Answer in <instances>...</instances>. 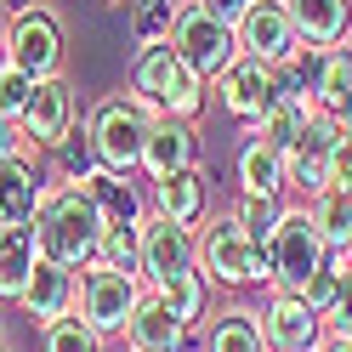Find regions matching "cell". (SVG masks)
<instances>
[{
  "label": "cell",
  "instance_id": "8992f818",
  "mask_svg": "<svg viewBox=\"0 0 352 352\" xmlns=\"http://www.w3.org/2000/svg\"><path fill=\"white\" fill-rule=\"evenodd\" d=\"M148 284L137 273H114V267H102V261H85V273H80V307L74 313L97 329V336H125V324L131 313H137V301H142Z\"/></svg>",
  "mask_w": 352,
  "mask_h": 352
},
{
  "label": "cell",
  "instance_id": "d6986e66",
  "mask_svg": "<svg viewBox=\"0 0 352 352\" xmlns=\"http://www.w3.org/2000/svg\"><path fill=\"white\" fill-rule=\"evenodd\" d=\"M290 23L301 34V46H324L336 52L346 46V29H352V0H284Z\"/></svg>",
  "mask_w": 352,
  "mask_h": 352
},
{
  "label": "cell",
  "instance_id": "e0dca14e",
  "mask_svg": "<svg viewBox=\"0 0 352 352\" xmlns=\"http://www.w3.org/2000/svg\"><path fill=\"white\" fill-rule=\"evenodd\" d=\"M148 210H153V216H170V222H182V228H199L205 210H210V182H205V170L188 165V170L160 176V182L148 188Z\"/></svg>",
  "mask_w": 352,
  "mask_h": 352
},
{
  "label": "cell",
  "instance_id": "836d02e7",
  "mask_svg": "<svg viewBox=\"0 0 352 352\" xmlns=\"http://www.w3.org/2000/svg\"><path fill=\"white\" fill-rule=\"evenodd\" d=\"M324 329L352 341V267H341V290H336V301H329V313H324Z\"/></svg>",
  "mask_w": 352,
  "mask_h": 352
},
{
  "label": "cell",
  "instance_id": "f35d334b",
  "mask_svg": "<svg viewBox=\"0 0 352 352\" xmlns=\"http://www.w3.org/2000/svg\"><path fill=\"white\" fill-rule=\"evenodd\" d=\"M0 12H12V17L17 12H34V0H0Z\"/></svg>",
  "mask_w": 352,
  "mask_h": 352
},
{
  "label": "cell",
  "instance_id": "7bdbcfd3",
  "mask_svg": "<svg viewBox=\"0 0 352 352\" xmlns=\"http://www.w3.org/2000/svg\"><path fill=\"white\" fill-rule=\"evenodd\" d=\"M102 6H120V0H102Z\"/></svg>",
  "mask_w": 352,
  "mask_h": 352
},
{
  "label": "cell",
  "instance_id": "3957f363",
  "mask_svg": "<svg viewBox=\"0 0 352 352\" xmlns=\"http://www.w3.org/2000/svg\"><path fill=\"white\" fill-rule=\"evenodd\" d=\"M261 256H267V290H290V296H301L307 284L329 267V245L313 228L307 205L284 210V222H278V233L267 239V245H261Z\"/></svg>",
  "mask_w": 352,
  "mask_h": 352
},
{
  "label": "cell",
  "instance_id": "d6a6232c",
  "mask_svg": "<svg viewBox=\"0 0 352 352\" xmlns=\"http://www.w3.org/2000/svg\"><path fill=\"white\" fill-rule=\"evenodd\" d=\"M40 336H46V352H102V336H97V329L85 324L80 313H69V318L46 324Z\"/></svg>",
  "mask_w": 352,
  "mask_h": 352
},
{
  "label": "cell",
  "instance_id": "5bb4252c",
  "mask_svg": "<svg viewBox=\"0 0 352 352\" xmlns=\"http://www.w3.org/2000/svg\"><path fill=\"white\" fill-rule=\"evenodd\" d=\"M336 148H341V120L313 114V120H307V131L296 137V148L284 153L290 188L301 193V199H313L318 188H329V160H336Z\"/></svg>",
  "mask_w": 352,
  "mask_h": 352
},
{
  "label": "cell",
  "instance_id": "4316f807",
  "mask_svg": "<svg viewBox=\"0 0 352 352\" xmlns=\"http://www.w3.org/2000/svg\"><path fill=\"white\" fill-rule=\"evenodd\" d=\"M91 199H97V210H102V222H142V193H137V182L131 176H120V170H97L91 182Z\"/></svg>",
  "mask_w": 352,
  "mask_h": 352
},
{
  "label": "cell",
  "instance_id": "ee69618b",
  "mask_svg": "<svg viewBox=\"0 0 352 352\" xmlns=\"http://www.w3.org/2000/svg\"><path fill=\"white\" fill-rule=\"evenodd\" d=\"M0 352H6V346H0Z\"/></svg>",
  "mask_w": 352,
  "mask_h": 352
},
{
  "label": "cell",
  "instance_id": "7a4b0ae2",
  "mask_svg": "<svg viewBox=\"0 0 352 352\" xmlns=\"http://www.w3.org/2000/svg\"><path fill=\"white\" fill-rule=\"evenodd\" d=\"M205 85L188 69L182 57H176V46H142L137 57H131V97H137L148 114H170V120H199L205 114Z\"/></svg>",
  "mask_w": 352,
  "mask_h": 352
},
{
  "label": "cell",
  "instance_id": "74e56055",
  "mask_svg": "<svg viewBox=\"0 0 352 352\" xmlns=\"http://www.w3.org/2000/svg\"><path fill=\"white\" fill-rule=\"evenodd\" d=\"M188 6H199V12H210V17H222V23H239L250 0H188Z\"/></svg>",
  "mask_w": 352,
  "mask_h": 352
},
{
  "label": "cell",
  "instance_id": "8d00e7d4",
  "mask_svg": "<svg viewBox=\"0 0 352 352\" xmlns=\"http://www.w3.org/2000/svg\"><path fill=\"white\" fill-rule=\"evenodd\" d=\"M12 153H29V137L12 114H0V160H12Z\"/></svg>",
  "mask_w": 352,
  "mask_h": 352
},
{
  "label": "cell",
  "instance_id": "1f68e13d",
  "mask_svg": "<svg viewBox=\"0 0 352 352\" xmlns=\"http://www.w3.org/2000/svg\"><path fill=\"white\" fill-rule=\"evenodd\" d=\"M52 153H57V170L69 176V182H91V176L102 170V160H97L91 137H85V125H74V131H69V137H63Z\"/></svg>",
  "mask_w": 352,
  "mask_h": 352
},
{
  "label": "cell",
  "instance_id": "cb8c5ba5",
  "mask_svg": "<svg viewBox=\"0 0 352 352\" xmlns=\"http://www.w3.org/2000/svg\"><path fill=\"white\" fill-rule=\"evenodd\" d=\"M199 352H267V336H261V313H250V307H228V313L205 318Z\"/></svg>",
  "mask_w": 352,
  "mask_h": 352
},
{
  "label": "cell",
  "instance_id": "f6af8a7d",
  "mask_svg": "<svg viewBox=\"0 0 352 352\" xmlns=\"http://www.w3.org/2000/svg\"><path fill=\"white\" fill-rule=\"evenodd\" d=\"M346 52H352V46H346Z\"/></svg>",
  "mask_w": 352,
  "mask_h": 352
},
{
  "label": "cell",
  "instance_id": "603a6c76",
  "mask_svg": "<svg viewBox=\"0 0 352 352\" xmlns=\"http://www.w3.org/2000/svg\"><path fill=\"white\" fill-rule=\"evenodd\" d=\"M239 193H267V199H284V193H290V170H284V153L273 142L250 137L239 148Z\"/></svg>",
  "mask_w": 352,
  "mask_h": 352
},
{
  "label": "cell",
  "instance_id": "e575fe53",
  "mask_svg": "<svg viewBox=\"0 0 352 352\" xmlns=\"http://www.w3.org/2000/svg\"><path fill=\"white\" fill-rule=\"evenodd\" d=\"M29 91H34V80L23 74V69H12V63H6V69H0V114H23V102H29Z\"/></svg>",
  "mask_w": 352,
  "mask_h": 352
},
{
  "label": "cell",
  "instance_id": "484cf974",
  "mask_svg": "<svg viewBox=\"0 0 352 352\" xmlns=\"http://www.w3.org/2000/svg\"><path fill=\"white\" fill-rule=\"evenodd\" d=\"M301 205H307V216H313V228L324 233L329 250H346V245H352V193L318 188L313 199H301Z\"/></svg>",
  "mask_w": 352,
  "mask_h": 352
},
{
  "label": "cell",
  "instance_id": "ab89813d",
  "mask_svg": "<svg viewBox=\"0 0 352 352\" xmlns=\"http://www.w3.org/2000/svg\"><path fill=\"white\" fill-rule=\"evenodd\" d=\"M318 352H352V341H341V336H329V341H324Z\"/></svg>",
  "mask_w": 352,
  "mask_h": 352
},
{
  "label": "cell",
  "instance_id": "ac0fdd59",
  "mask_svg": "<svg viewBox=\"0 0 352 352\" xmlns=\"http://www.w3.org/2000/svg\"><path fill=\"white\" fill-rule=\"evenodd\" d=\"M188 165H199V137H193V125L188 120H170V114H153L148 148H142L148 182H160V176H170V170H188Z\"/></svg>",
  "mask_w": 352,
  "mask_h": 352
},
{
  "label": "cell",
  "instance_id": "ba28073f",
  "mask_svg": "<svg viewBox=\"0 0 352 352\" xmlns=\"http://www.w3.org/2000/svg\"><path fill=\"white\" fill-rule=\"evenodd\" d=\"M170 46H176V57H182L199 80L216 85V74L239 57V34H233V23H222V17H210V12H199V6H182Z\"/></svg>",
  "mask_w": 352,
  "mask_h": 352
},
{
  "label": "cell",
  "instance_id": "2e32d148",
  "mask_svg": "<svg viewBox=\"0 0 352 352\" xmlns=\"http://www.w3.org/2000/svg\"><path fill=\"white\" fill-rule=\"evenodd\" d=\"M23 318L34 324V329H46V324H57V318H69L74 307H80V284H74V267H63V261H52V256H40L34 261V278H29V290H23Z\"/></svg>",
  "mask_w": 352,
  "mask_h": 352
},
{
  "label": "cell",
  "instance_id": "bcb514c9",
  "mask_svg": "<svg viewBox=\"0 0 352 352\" xmlns=\"http://www.w3.org/2000/svg\"><path fill=\"white\" fill-rule=\"evenodd\" d=\"M346 250H352V245H346Z\"/></svg>",
  "mask_w": 352,
  "mask_h": 352
},
{
  "label": "cell",
  "instance_id": "83f0119b",
  "mask_svg": "<svg viewBox=\"0 0 352 352\" xmlns=\"http://www.w3.org/2000/svg\"><path fill=\"white\" fill-rule=\"evenodd\" d=\"M313 102H318V114H329V120H341L346 108H352V52H346V46L324 52V69H318V85H313Z\"/></svg>",
  "mask_w": 352,
  "mask_h": 352
},
{
  "label": "cell",
  "instance_id": "8fae6325",
  "mask_svg": "<svg viewBox=\"0 0 352 352\" xmlns=\"http://www.w3.org/2000/svg\"><path fill=\"white\" fill-rule=\"evenodd\" d=\"M233 34H239V52H245V57L278 63V69L301 52V34L290 23V12H284V0H250L245 17L233 23Z\"/></svg>",
  "mask_w": 352,
  "mask_h": 352
},
{
  "label": "cell",
  "instance_id": "44dd1931",
  "mask_svg": "<svg viewBox=\"0 0 352 352\" xmlns=\"http://www.w3.org/2000/svg\"><path fill=\"white\" fill-rule=\"evenodd\" d=\"M46 188H52V182H40V170L29 165V153L0 160V222H34Z\"/></svg>",
  "mask_w": 352,
  "mask_h": 352
},
{
  "label": "cell",
  "instance_id": "b9f144b4",
  "mask_svg": "<svg viewBox=\"0 0 352 352\" xmlns=\"http://www.w3.org/2000/svg\"><path fill=\"white\" fill-rule=\"evenodd\" d=\"M0 69H6V29H0Z\"/></svg>",
  "mask_w": 352,
  "mask_h": 352
},
{
  "label": "cell",
  "instance_id": "d590c367",
  "mask_svg": "<svg viewBox=\"0 0 352 352\" xmlns=\"http://www.w3.org/2000/svg\"><path fill=\"white\" fill-rule=\"evenodd\" d=\"M329 188L352 193V142H346V137H341V148H336V160H329Z\"/></svg>",
  "mask_w": 352,
  "mask_h": 352
},
{
  "label": "cell",
  "instance_id": "9c48e42d",
  "mask_svg": "<svg viewBox=\"0 0 352 352\" xmlns=\"http://www.w3.org/2000/svg\"><path fill=\"white\" fill-rule=\"evenodd\" d=\"M6 63L23 69L29 80H57L63 74V23L46 6L17 12L6 23Z\"/></svg>",
  "mask_w": 352,
  "mask_h": 352
},
{
  "label": "cell",
  "instance_id": "f546056e",
  "mask_svg": "<svg viewBox=\"0 0 352 352\" xmlns=\"http://www.w3.org/2000/svg\"><path fill=\"white\" fill-rule=\"evenodd\" d=\"M97 261L114 267V273H137L142 278V222H108L102 245H97Z\"/></svg>",
  "mask_w": 352,
  "mask_h": 352
},
{
  "label": "cell",
  "instance_id": "ffe728a7",
  "mask_svg": "<svg viewBox=\"0 0 352 352\" xmlns=\"http://www.w3.org/2000/svg\"><path fill=\"white\" fill-rule=\"evenodd\" d=\"M40 261L34 222H0V301H23Z\"/></svg>",
  "mask_w": 352,
  "mask_h": 352
},
{
  "label": "cell",
  "instance_id": "9a60e30c",
  "mask_svg": "<svg viewBox=\"0 0 352 352\" xmlns=\"http://www.w3.org/2000/svg\"><path fill=\"white\" fill-rule=\"evenodd\" d=\"M125 352H199V336H193L153 290H142L137 313L125 324Z\"/></svg>",
  "mask_w": 352,
  "mask_h": 352
},
{
  "label": "cell",
  "instance_id": "d4e9b609",
  "mask_svg": "<svg viewBox=\"0 0 352 352\" xmlns=\"http://www.w3.org/2000/svg\"><path fill=\"white\" fill-rule=\"evenodd\" d=\"M153 296H160L176 318H182L188 329H199L205 318H210V278L199 273V267H188V273H176V278H165V284H148Z\"/></svg>",
  "mask_w": 352,
  "mask_h": 352
},
{
  "label": "cell",
  "instance_id": "7402d4cb",
  "mask_svg": "<svg viewBox=\"0 0 352 352\" xmlns=\"http://www.w3.org/2000/svg\"><path fill=\"white\" fill-rule=\"evenodd\" d=\"M318 114V102H313V91H284L267 114H261L256 125H245V137H261V142H273L278 153H290L296 148V137L307 131V120Z\"/></svg>",
  "mask_w": 352,
  "mask_h": 352
},
{
  "label": "cell",
  "instance_id": "6da1fadb",
  "mask_svg": "<svg viewBox=\"0 0 352 352\" xmlns=\"http://www.w3.org/2000/svg\"><path fill=\"white\" fill-rule=\"evenodd\" d=\"M102 210L91 199L85 182H63V188H46V199L34 210V239H40V256L63 261V267H85L97 261V245H102Z\"/></svg>",
  "mask_w": 352,
  "mask_h": 352
},
{
  "label": "cell",
  "instance_id": "52a82bcc",
  "mask_svg": "<svg viewBox=\"0 0 352 352\" xmlns=\"http://www.w3.org/2000/svg\"><path fill=\"white\" fill-rule=\"evenodd\" d=\"M284 91H290V80H284L278 63H261V57H245V52L216 74V97H222V108L233 120H245V125H256Z\"/></svg>",
  "mask_w": 352,
  "mask_h": 352
},
{
  "label": "cell",
  "instance_id": "5b68a950",
  "mask_svg": "<svg viewBox=\"0 0 352 352\" xmlns=\"http://www.w3.org/2000/svg\"><path fill=\"white\" fill-rule=\"evenodd\" d=\"M199 273L228 290H250V284H267V256L239 228V216H216L199 228Z\"/></svg>",
  "mask_w": 352,
  "mask_h": 352
},
{
  "label": "cell",
  "instance_id": "4dcf8cb0",
  "mask_svg": "<svg viewBox=\"0 0 352 352\" xmlns=\"http://www.w3.org/2000/svg\"><path fill=\"white\" fill-rule=\"evenodd\" d=\"M284 199H267V193H239V205H233V216H239V228H245L256 245H267V239L278 233V222H284Z\"/></svg>",
  "mask_w": 352,
  "mask_h": 352
},
{
  "label": "cell",
  "instance_id": "277c9868",
  "mask_svg": "<svg viewBox=\"0 0 352 352\" xmlns=\"http://www.w3.org/2000/svg\"><path fill=\"white\" fill-rule=\"evenodd\" d=\"M148 125H153V114H148V108L131 97V91H125V97H102L91 114H85V137H91L102 170H120V176L142 170Z\"/></svg>",
  "mask_w": 352,
  "mask_h": 352
},
{
  "label": "cell",
  "instance_id": "4fadbf2b",
  "mask_svg": "<svg viewBox=\"0 0 352 352\" xmlns=\"http://www.w3.org/2000/svg\"><path fill=\"white\" fill-rule=\"evenodd\" d=\"M17 125H23L29 148H57L69 131L80 125V102H74V85L69 80H34V91L23 102V114H17Z\"/></svg>",
  "mask_w": 352,
  "mask_h": 352
},
{
  "label": "cell",
  "instance_id": "60d3db41",
  "mask_svg": "<svg viewBox=\"0 0 352 352\" xmlns=\"http://www.w3.org/2000/svg\"><path fill=\"white\" fill-rule=\"evenodd\" d=\"M341 137L352 142V108H346V114H341Z\"/></svg>",
  "mask_w": 352,
  "mask_h": 352
},
{
  "label": "cell",
  "instance_id": "f1b7e54d",
  "mask_svg": "<svg viewBox=\"0 0 352 352\" xmlns=\"http://www.w3.org/2000/svg\"><path fill=\"white\" fill-rule=\"evenodd\" d=\"M176 17H182V0H131L125 29H131V40H137V52L142 46H170Z\"/></svg>",
  "mask_w": 352,
  "mask_h": 352
},
{
  "label": "cell",
  "instance_id": "7c38bea8",
  "mask_svg": "<svg viewBox=\"0 0 352 352\" xmlns=\"http://www.w3.org/2000/svg\"><path fill=\"white\" fill-rule=\"evenodd\" d=\"M188 267H199V233L148 210L142 216V284H165Z\"/></svg>",
  "mask_w": 352,
  "mask_h": 352
},
{
  "label": "cell",
  "instance_id": "30bf717a",
  "mask_svg": "<svg viewBox=\"0 0 352 352\" xmlns=\"http://www.w3.org/2000/svg\"><path fill=\"white\" fill-rule=\"evenodd\" d=\"M261 336H267V352H318L329 341V329L318 307H307V296L273 290L261 301Z\"/></svg>",
  "mask_w": 352,
  "mask_h": 352
}]
</instances>
